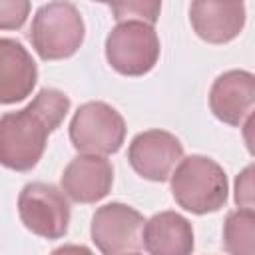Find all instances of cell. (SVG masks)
<instances>
[{
	"mask_svg": "<svg viewBox=\"0 0 255 255\" xmlns=\"http://www.w3.org/2000/svg\"><path fill=\"white\" fill-rule=\"evenodd\" d=\"M70 112V98L44 88L18 112L0 116V163L14 171H30L42 159L48 135Z\"/></svg>",
	"mask_w": 255,
	"mask_h": 255,
	"instance_id": "6da1fadb",
	"label": "cell"
},
{
	"mask_svg": "<svg viewBox=\"0 0 255 255\" xmlns=\"http://www.w3.org/2000/svg\"><path fill=\"white\" fill-rule=\"evenodd\" d=\"M169 177L173 199L185 211L205 215L219 211L227 203V175L211 157L189 155L179 161Z\"/></svg>",
	"mask_w": 255,
	"mask_h": 255,
	"instance_id": "7a4b0ae2",
	"label": "cell"
},
{
	"mask_svg": "<svg viewBox=\"0 0 255 255\" xmlns=\"http://www.w3.org/2000/svg\"><path fill=\"white\" fill-rule=\"evenodd\" d=\"M86 36L80 10L72 2L42 4L30 28V40L42 60H64L74 56Z\"/></svg>",
	"mask_w": 255,
	"mask_h": 255,
	"instance_id": "3957f363",
	"label": "cell"
},
{
	"mask_svg": "<svg viewBox=\"0 0 255 255\" xmlns=\"http://www.w3.org/2000/svg\"><path fill=\"white\" fill-rule=\"evenodd\" d=\"M159 38L151 24L141 20L118 22L106 38L108 64L124 76H143L159 60Z\"/></svg>",
	"mask_w": 255,
	"mask_h": 255,
	"instance_id": "277c9868",
	"label": "cell"
},
{
	"mask_svg": "<svg viewBox=\"0 0 255 255\" xmlns=\"http://www.w3.org/2000/svg\"><path fill=\"white\" fill-rule=\"evenodd\" d=\"M126 139L122 114L106 102H86L70 122V141L84 155L116 153Z\"/></svg>",
	"mask_w": 255,
	"mask_h": 255,
	"instance_id": "5b68a950",
	"label": "cell"
},
{
	"mask_svg": "<svg viewBox=\"0 0 255 255\" xmlns=\"http://www.w3.org/2000/svg\"><path fill=\"white\" fill-rule=\"evenodd\" d=\"M18 213L24 227L44 239H60L68 231L70 205L52 183H26L18 195Z\"/></svg>",
	"mask_w": 255,
	"mask_h": 255,
	"instance_id": "8992f818",
	"label": "cell"
},
{
	"mask_svg": "<svg viewBox=\"0 0 255 255\" xmlns=\"http://www.w3.org/2000/svg\"><path fill=\"white\" fill-rule=\"evenodd\" d=\"M143 215L120 201L102 205L92 217V241L102 255H126L135 253L141 247Z\"/></svg>",
	"mask_w": 255,
	"mask_h": 255,
	"instance_id": "52a82bcc",
	"label": "cell"
},
{
	"mask_svg": "<svg viewBox=\"0 0 255 255\" xmlns=\"http://www.w3.org/2000/svg\"><path fill=\"white\" fill-rule=\"evenodd\" d=\"M183 159L181 141L163 129L137 133L128 147V161L137 175L149 181L169 179L175 163Z\"/></svg>",
	"mask_w": 255,
	"mask_h": 255,
	"instance_id": "ba28073f",
	"label": "cell"
},
{
	"mask_svg": "<svg viewBox=\"0 0 255 255\" xmlns=\"http://www.w3.org/2000/svg\"><path fill=\"white\" fill-rule=\"evenodd\" d=\"M255 106V76L247 70H229L215 78L209 90V108L213 116L233 128L251 118Z\"/></svg>",
	"mask_w": 255,
	"mask_h": 255,
	"instance_id": "9c48e42d",
	"label": "cell"
},
{
	"mask_svg": "<svg viewBox=\"0 0 255 255\" xmlns=\"http://www.w3.org/2000/svg\"><path fill=\"white\" fill-rule=\"evenodd\" d=\"M114 183V167L104 155H78L62 173V189L76 203L104 199Z\"/></svg>",
	"mask_w": 255,
	"mask_h": 255,
	"instance_id": "30bf717a",
	"label": "cell"
},
{
	"mask_svg": "<svg viewBox=\"0 0 255 255\" xmlns=\"http://www.w3.org/2000/svg\"><path fill=\"white\" fill-rule=\"evenodd\" d=\"M189 20L201 40L209 44H225L241 34L245 26V4L197 0L189 6Z\"/></svg>",
	"mask_w": 255,
	"mask_h": 255,
	"instance_id": "8fae6325",
	"label": "cell"
},
{
	"mask_svg": "<svg viewBox=\"0 0 255 255\" xmlns=\"http://www.w3.org/2000/svg\"><path fill=\"white\" fill-rule=\"evenodd\" d=\"M38 82V66L22 42L0 38V104L26 100Z\"/></svg>",
	"mask_w": 255,
	"mask_h": 255,
	"instance_id": "7c38bea8",
	"label": "cell"
},
{
	"mask_svg": "<svg viewBox=\"0 0 255 255\" xmlns=\"http://www.w3.org/2000/svg\"><path fill=\"white\" fill-rule=\"evenodd\" d=\"M141 243L149 255H191L193 229L191 223L175 213L161 211L143 223Z\"/></svg>",
	"mask_w": 255,
	"mask_h": 255,
	"instance_id": "4fadbf2b",
	"label": "cell"
},
{
	"mask_svg": "<svg viewBox=\"0 0 255 255\" xmlns=\"http://www.w3.org/2000/svg\"><path fill=\"white\" fill-rule=\"evenodd\" d=\"M255 213L251 207L235 209L227 215L223 225V245L229 255H255Z\"/></svg>",
	"mask_w": 255,
	"mask_h": 255,
	"instance_id": "5bb4252c",
	"label": "cell"
},
{
	"mask_svg": "<svg viewBox=\"0 0 255 255\" xmlns=\"http://www.w3.org/2000/svg\"><path fill=\"white\" fill-rule=\"evenodd\" d=\"M114 18L118 22L124 20H141L147 24H155L161 4L159 2H122V4H110Z\"/></svg>",
	"mask_w": 255,
	"mask_h": 255,
	"instance_id": "9a60e30c",
	"label": "cell"
},
{
	"mask_svg": "<svg viewBox=\"0 0 255 255\" xmlns=\"http://www.w3.org/2000/svg\"><path fill=\"white\" fill-rule=\"evenodd\" d=\"M28 0H0V30H18L30 14Z\"/></svg>",
	"mask_w": 255,
	"mask_h": 255,
	"instance_id": "2e32d148",
	"label": "cell"
},
{
	"mask_svg": "<svg viewBox=\"0 0 255 255\" xmlns=\"http://www.w3.org/2000/svg\"><path fill=\"white\" fill-rule=\"evenodd\" d=\"M251 173H253V167L249 165L235 179V203L237 205L251 207V199H253V193H251V189H253V185H251Z\"/></svg>",
	"mask_w": 255,
	"mask_h": 255,
	"instance_id": "e0dca14e",
	"label": "cell"
},
{
	"mask_svg": "<svg viewBox=\"0 0 255 255\" xmlns=\"http://www.w3.org/2000/svg\"><path fill=\"white\" fill-rule=\"evenodd\" d=\"M50 255H94V253H92V249H88L86 245L68 243V245H62V247L54 249Z\"/></svg>",
	"mask_w": 255,
	"mask_h": 255,
	"instance_id": "ac0fdd59",
	"label": "cell"
},
{
	"mask_svg": "<svg viewBox=\"0 0 255 255\" xmlns=\"http://www.w3.org/2000/svg\"><path fill=\"white\" fill-rule=\"evenodd\" d=\"M126 255H139V253H126Z\"/></svg>",
	"mask_w": 255,
	"mask_h": 255,
	"instance_id": "d6986e66",
	"label": "cell"
}]
</instances>
